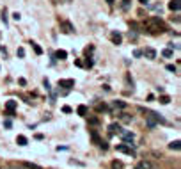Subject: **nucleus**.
Wrapping results in <instances>:
<instances>
[{
  "label": "nucleus",
  "mask_w": 181,
  "mask_h": 169,
  "mask_svg": "<svg viewBox=\"0 0 181 169\" xmlns=\"http://www.w3.org/2000/svg\"><path fill=\"white\" fill-rule=\"evenodd\" d=\"M144 29L149 32V34H161V32L167 31L160 18H149V20H146L144 21Z\"/></svg>",
  "instance_id": "1"
},
{
  "label": "nucleus",
  "mask_w": 181,
  "mask_h": 169,
  "mask_svg": "<svg viewBox=\"0 0 181 169\" xmlns=\"http://www.w3.org/2000/svg\"><path fill=\"white\" fill-rule=\"evenodd\" d=\"M16 107H18V102H14V100H9L7 103H5V114L9 117L14 116V110H16Z\"/></svg>",
  "instance_id": "2"
},
{
  "label": "nucleus",
  "mask_w": 181,
  "mask_h": 169,
  "mask_svg": "<svg viewBox=\"0 0 181 169\" xmlns=\"http://www.w3.org/2000/svg\"><path fill=\"white\" fill-rule=\"evenodd\" d=\"M60 31L66 32V34H73V32H75V27H73V23H71V21L62 20V21H60Z\"/></svg>",
  "instance_id": "3"
},
{
  "label": "nucleus",
  "mask_w": 181,
  "mask_h": 169,
  "mask_svg": "<svg viewBox=\"0 0 181 169\" xmlns=\"http://www.w3.org/2000/svg\"><path fill=\"white\" fill-rule=\"evenodd\" d=\"M117 151L119 153H126V155H131V157H135V151L130 148V146H126V144H117Z\"/></svg>",
  "instance_id": "4"
},
{
  "label": "nucleus",
  "mask_w": 181,
  "mask_h": 169,
  "mask_svg": "<svg viewBox=\"0 0 181 169\" xmlns=\"http://www.w3.org/2000/svg\"><path fill=\"white\" fill-rule=\"evenodd\" d=\"M121 137H122V141H124V142H126L128 146H131V144H133V139H135V135H133L131 132H124V130H122Z\"/></svg>",
  "instance_id": "5"
},
{
  "label": "nucleus",
  "mask_w": 181,
  "mask_h": 169,
  "mask_svg": "<svg viewBox=\"0 0 181 169\" xmlns=\"http://www.w3.org/2000/svg\"><path fill=\"white\" fill-rule=\"evenodd\" d=\"M108 132H110L112 135H115V134H122V127H121L119 123H112V125H108Z\"/></svg>",
  "instance_id": "6"
},
{
  "label": "nucleus",
  "mask_w": 181,
  "mask_h": 169,
  "mask_svg": "<svg viewBox=\"0 0 181 169\" xmlns=\"http://www.w3.org/2000/svg\"><path fill=\"white\" fill-rule=\"evenodd\" d=\"M75 85V80L73 78H64V80H59V87H64V89H71Z\"/></svg>",
  "instance_id": "7"
},
{
  "label": "nucleus",
  "mask_w": 181,
  "mask_h": 169,
  "mask_svg": "<svg viewBox=\"0 0 181 169\" xmlns=\"http://www.w3.org/2000/svg\"><path fill=\"white\" fill-rule=\"evenodd\" d=\"M142 55H144L146 59H151V61H153V59H156V50H154V48H146V50L142 52Z\"/></svg>",
  "instance_id": "8"
},
{
  "label": "nucleus",
  "mask_w": 181,
  "mask_h": 169,
  "mask_svg": "<svg viewBox=\"0 0 181 169\" xmlns=\"http://www.w3.org/2000/svg\"><path fill=\"white\" fill-rule=\"evenodd\" d=\"M110 39H112V43H114V45H121V41H122V36H121L119 32H112Z\"/></svg>",
  "instance_id": "9"
},
{
  "label": "nucleus",
  "mask_w": 181,
  "mask_h": 169,
  "mask_svg": "<svg viewBox=\"0 0 181 169\" xmlns=\"http://www.w3.org/2000/svg\"><path fill=\"white\" fill-rule=\"evenodd\" d=\"M179 7H181L179 0H171V2H169V9H171V11H176V13H178Z\"/></svg>",
  "instance_id": "10"
},
{
  "label": "nucleus",
  "mask_w": 181,
  "mask_h": 169,
  "mask_svg": "<svg viewBox=\"0 0 181 169\" xmlns=\"http://www.w3.org/2000/svg\"><path fill=\"white\" fill-rule=\"evenodd\" d=\"M7 167L9 169H27V166H25L23 162H11Z\"/></svg>",
  "instance_id": "11"
},
{
  "label": "nucleus",
  "mask_w": 181,
  "mask_h": 169,
  "mask_svg": "<svg viewBox=\"0 0 181 169\" xmlns=\"http://www.w3.org/2000/svg\"><path fill=\"white\" fill-rule=\"evenodd\" d=\"M117 116L121 117V121H122V123H131V121H133V116L126 114V112H122V114H117Z\"/></svg>",
  "instance_id": "12"
},
{
  "label": "nucleus",
  "mask_w": 181,
  "mask_h": 169,
  "mask_svg": "<svg viewBox=\"0 0 181 169\" xmlns=\"http://www.w3.org/2000/svg\"><path fill=\"white\" fill-rule=\"evenodd\" d=\"M68 57V52L66 50H57V53H55V59H59V61H64Z\"/></svg>",
  "instance_id": "13"
},
{
  "label": "nucleus",
  "mask_w": 181,
  "mask_h": 169,
  "mask_svg": "<svg viewBox=\"0 0 181 169\" xmlns=\"http://www.w3.org/2000/svg\"><path fill=\"white\" fill-rule=\"evenodd\" d=\"M112 105H114V109H124V107H126V102H122V100H115V102H112Z\"/></svg>",
  "instance_id": "14"
},
{
  "label": "nucleus",
  "mask_w": 181,
  "mask_h": 169,
  "mask_svg": "<svg viewBox=\"0 0 181 169\" xmlns=\"http://www.w3.org/2000/svg\"><path fill=\"white\" fill-rule=\"evenodd\" d=\"M76 112H78V116L85 117V116H87V107H85V105H78V109H76Z\"/></svg>",
  "instance_id": "15"
},
{
  "label": "nucleus",
  "mask_w": 181,
  "mask_h": 169,
  "mask_svg": "<svg viewBox=\"0 0 181 169\" xmlns=\"http://www.w3.org/2000/svg\"><path fill=\"white\" fill-rule=\"evenodd\" d=\"M16 142H18L20 146H27V142H29V141H27L25 135H18V137H16Z\"/></svg>",
  "instance_id": "16"
},
{
  "label": "nucleus",
  "mask_w": 181,
  "mask_h": 169,
  "mask_svg": "<svg viewBox=\"0 0 181 169\" xmlns=\"http://www.w3.org/2000/svg\"><path fill=\"white\" fill-rule=\"evenodd\" d=\"M139 167H140V169H151V167H153V164H151L149 160H142L140 164H139Z\"/></svg>",
  "instance_id": "17"
},
{
  "label": "nucleus",
  "mask_w": 181,
  "mask_h": 169,
  "mask_svg": "<svg viewBox=\"0 0 181 169\" xmlns=\"http://www.w3.org/2000/svg\"><path fill=\"white\" fill-rule=\"evenodd\" d=\"M169 148H171V149H176V151H179L181 142H179V141H172L171 144H169Z\"/></svg>",
  "instance_id": "18"
},
{
  "label": "nucleus",
  "mask_w": 181,
  "mask_h": 169,
  "mask_svg": "<svg viewBox=\"0 0 181 169\" xmlns=\"http://www.w3.org/2000/svg\"><path fill=\"white\" fill-rule=\"evenodd\" d=\"M90 137H92V141H94L96 144H100L101 142V139H100V135L96 134V130H90Z\"/></svg>",
  "instance_id": "19"
},
{
  "label": "nucleus",
  "mask_w": 181,
  "mask_h": 169,
  "mask_svg": "<svg viewBox=\"0 0 181 169\" xmlns=\"http://www.w3.org/2000/svg\"><path fill=\"white\" fill-rule=\"evenodd\" d=\"M30 45H32V48H34V52L37 53V55H41V53H43V48H41L39 45H37V43H30Z\"/></svg>",
  "instance_id": "20"
},
{
  "label": "nucleus",
  "mask_w": 181,
  "mask_h": 169,
  "mask_svg": "<svg viewBox=\"0 0 181 169\" xmlns=\"http://www.w3.org/2000/svg\"><path fill=\"white\" fill-rule=\"evenodd\" d=\"M160 103H163V105H167V103H171V96H167V95L160 96Z\"/></svg>",
  "instance_id": "21"
},
{
  "label": "nucleus",
  "mask_w": 181,
  "mask_h": 169,
  "mask_svg": "<svg viewBox=\"0 0 181 169\" xmlns=\"http://www.w3.org/2000/svg\"><path fill=\"white\" fill-rule=\"evenodd\" d=\"M112 169H122V162L121 160H114L112 162Z\"/></svg>",
  "instance_id": "22"
},
{
  "label": "nucleus",
  "mask_w": 181,
  "mask_h": 169,
  "mask_svg": "<svg viewBox=\"0 0 181 169\" xmlns=\"http://www.w3.org/2000/svg\"><path fill=\"white\" fill-rule=\"evenodd\" d=\"M167 71H172V73H178V68L174 64H167Z\"/></svg>",
  "instance_id": "23"
},
{
  "label": "nucleus",
  "mask_w": 181,
  "mask_h": 169,
  "mask_svg": "<svg viewBox=\"0 0 181 169\" xmlns=\"http://www.w3.org/2000/svg\"><path fill=\"white\" fill-rule=\"evenodd\" d=\"M161 55H163V57H172V55H174V52L167 48V50H163V52H161Z\"/></svg>",
  "instance_id": "24"
},
{
  "label": "nucleus",
  "mask_w": 181,
  "mask_h": 169,
  "mask_svg": "<svg viewBox=\"0 0 181 169\" xmlns=\"http://www.w3.org/2000/svg\"><path fill=\"white\" fill-rule=\"evenodd\" d=\"M96 110H98V112H105V110H107V105H105V103H100V105H96Z\"/></svg>",
  "instance_id": "25"
},
{
  "label": "nucleus",
  "mask_w": 181,
  "mask_h": 169,
  "mask_svg": "<svg viewBox=\"0 0 181 169\" xmlns=\"http://www.w3.org/2000/svg\"><path fill=\"white\" fill-rule=\"evenodd\" d=\"M98 146H100L101 149H108V142H107V141H103V139H101V142H100V144H98Z\"/></svg>",
  "instance_id": "26"
},
{
  "label": "nucleus",
  "mask_w": 181,
  "mask_h": 169,
  "mask_svg": "<svg viewBox=\"0 0 181 169\" xmlns=\"http://www.w3.org/2000/svg\"><path fill=\"white\" fill-rule=\"evenodd\" d=\"M89 125H100V119L98 117H89Z\"/></svg>",
  "instance_id": "27"
},
{
  "label": "nucleus",
  "mask_w": 181,
  "mask_h": 169,
  "mask_svg": "<svg viewBox=\"0 0 181 169\" xmlns=\"http://www.w3.org/2000/svg\"><path fill=\"white\" fill-rule=\"evenodd\" d=\"M62 112H66V114H71V112H73V110H71V107L64 105V107H62Z\"/></svg>",
  "instance_id": "28"
},
{
  "label": "nucleus",
  "mask_w": 181,
  "mask_h": 169,
  "mask_svg": "<svg viewBox=\"0 0 181 169\" xmlns=\"http://www.w3.org/2000/svg\"><path fill=\"white\" fill-rule=\"evenodd\" d=\"M2 20H4V23H7V11L5 9L2 11Z\"/></svg>",
  "instance_id": "29"
},
{
  "label": "nucleus",
  "mask_w": 181,
  "mask_h": 169,
  "mask_svg": "<svg viewBox=\"0 0 181 169\" xmlns=\"http://www.w3.org/2000/svg\"><path fill=\"white\" fill-rule=\"evenodd\" d=\"M18 57H25V50H23V48H18Z\"/></svg>",
  "instance_id": "30"
},
{
  "label": "nucleus",
  "mask_w": 181,
  "mask_h": 169,
  "mask_svg": "<svg viewBox=\"0 0 181 169\" xmlns=\"http://www.w3.org/2000/svg\"><path fill=\"white\" fill-rule=\"evenodd\" d=\"M128 5H130V0H122V7L128 9Z\"/></svg>",
  "instance_id": "31"
},
{
  "label": "nucleus",
  "mask_w": 181,
  "mask_h": 169,
  "mask_svg": "<svg viewBox=\"0 0 181 169\" xmlns=\"http://www.w3.org/2000/svg\"><path fill=\"white\" fill-rule=\"evenodd\" d=\"M12 18H14V20H16V21H18V20H20V18H21V16H20V13H14V14H12Z\"/></svg>",
  "instance_id": "32"
},
{
  "label": "nucleus",
  "mask_w": 181,
  "mask_h": 169,
  "mask_svg": "<svg viewBox=\"0 0 181 169\" xmlns=\"http://www.w3.org/2000/svg\"><path fill=\"white\" fill-rule=\"evenodd\" d=\"M44 87H46V89H48V91H50V82H48V80H46V78H44Z\"/></svg>",
  "instance_id": "33"
},
{
  "label": "nucleus",
  "mask_w": 181,
  "mask_h": 169,
  "mask_svg": "<svg viewBox=\"0 0 181 169\" xmlns=\"http://www.w3.org/2000/svg\"><path fill=\"white\" fill-rule=\"evenodd\" d=\"M133 55H135V57H140L142 52H140V50H135V53H133Z\"/></svg>",
  "instance_id": "34"
},
{
  "label": "nucleus",
  "mask_w": 181,
  "mask_h": 169,
  "mask_svg": "<svg viewBox=\"0 0 181 169\" xmlns=\"http://www.w3.org/2000/svg\"><path fill=\"white\" fill-rule=\"evenodd\" d=\"M139 2H140V4H147V2H149V0H139Z\"/></svg>",
  "instance_id": "35"
},
{
  "label": "nucleus",
  "mask_w": 181,
  "mask_h": 169,
  "mask_svg": "<svg viewBox=\"0 0 181 169\" xmlns=\"http://www.w3.org/2000/svg\"><path fill=\"white\" fill-rule=\"evenodd\" d=\"M107 2H108V4H110V5H112V4H114V2H115V0H107Z\"/></svg>",
  "instance_id": "36"
},
{
  "label": "nucleus",
  "mask_w": 181,
  "mask_h": 169,
  "mask_svg": "<svg viewBox=\"0 0 181 169\" xmlns=\"http://www.w3.org/2000/svg\"><path fill=\"white\" fill-rule=\"evenodd\" d=\"M133 169H140V167H139V166H137V167H133Z\"/></svg>",
  "instance_id": "37"
},
{
  "label": "nucleus",
  "mask_w": 181,
  "mask_h": 169,
  "mask_svg": "<svg viewBox=\"0 0 181 169\" xmlns=\"http://www.w3.org/2000/svg\"><path fill=\"white\" fill-rule=\"evenodd\" d=\"M64 2H71V0H64Z\"/></svg>",
  "instance_id": "38"
},
{
  "label": "nucleus",
  "mask_w": 181,
  "mask_h": 169,
  "mask_svg": "<svg viewBox=\"0 0 181 169\" xmlns=\"http://www.w3.org/2000/svg\"><path fill=\"white\" fill-rule=\"evenodd\" d=\"M151 169H156V167H151Z\"/></svg>",
  "instance_id": "39"
}]
</instances>
